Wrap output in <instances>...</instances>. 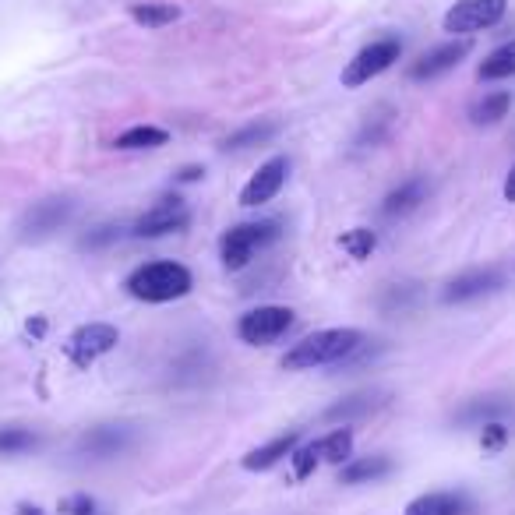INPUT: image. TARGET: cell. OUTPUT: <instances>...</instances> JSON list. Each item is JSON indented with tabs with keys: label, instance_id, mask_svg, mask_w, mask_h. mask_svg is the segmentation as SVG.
Returning <instances> with one entry per match:
<instances>
[{
	"label": "cell",
	"instance_id": "6da1fadb",
	"mask_svg": "<svg viewBox=\"0 0 515 515\" xmlns=\"http://www.w3.org/2000/svg\"><path fill=\"white\" fill-rule=\"evenodd\" d=\"M364 346V332L360 329H321L293 343L286 350L283 371H314V367H343L353 353Z\"/></svg>",
	"mask_w": 515,
	"mask_h": 515
},
{
	"label": "cell",
	"instance_id": "7a4b0ae2",
	"mask_svg": "<svg viewBox=\"0 0 515 515\" xmlns=\"http://www.w3.org/2000/svg\"><path fill=\"white\" fill-rule=\"evenodd\" d=\"M124 286L131 297L145 300V304H170V300H180L191 293L195 276L180 262H149V265H138V269L127 276Z\"/></svg>",
	"mask_w": 515,
	"mask_h": 515
},
{
	"label": "cell",
	"instance_id": "3957f363",
	"mask_svg": "<svg viewBox=\"0 0 515 515\" xmlns=\"http://www.w3.org/2000/svg\"><path fill=\"white\" fill-rule=\"evenodd\" d=\"M283 237V226L276 219H262V223H240V226H230V230L219 237V258L230 272H240L251 265V258L262 247L276 244Z\"/></svg>",
	"mask_w": 515,
	"mask_h": 515
},
{
	"label": "cell",
	"instance_id": "277c9868",
	"mask_svg": "<svg viewBox=\"0 0 515 515\" xmlns=\"http://www.w3.org/2000/svg\"><path fill=\"white\" fill-rule=\"evenodd\" d=\"M399 57H403V39H399V36L374 39V43H367L357 57L346 60V68H343V75H339V82H343V89H360V85H367L371 78L385 75V71H389Z\"/></svg>",
	"mask_w": 515,
	"mask_h": 515
},
{
	"label": "cell",
	"instance_id": "5b68a950",
	"mask_svg": "<svg viewBox=\"0 0 515 515\" xmlns=\"http://www.w3.org/2000/svg\"><path fill=\"white\" fill-rule=\"evenodd\" d=\"M293 321H297V314H293L290 307L262 304V307H251L247 314H240L237 336H240V343H247V346H269L293 329Z\"/></svg>",
	"mask_w": 515,
	"mask_h": 515
},
{
	"label": "cell",
	"instance_id": "8992f818",
	"mask_svg": "<svg viewBox=\"0 0 515 515\" xmlns=\"http://www.w3.org/2000/svg\"><path fill=\"white\" fill-rule=\"evenodd\" d=\"M508 11V0H459L445 11L441 25H445L448 36L470 39L473 32H484L491 25H498Z\"/></svg>",
	"mask_w": 515,
	"mask_h": 515
},
{
	"label": "cell",
	"instance_id": "52a82bcc",
	"mask_svg": "<svg viewBox=\"0 0 515 515\" xmlns=\"http://www.w3.org/2000/svg\"><path fill=\"white\" fill-rule=\"evenodd\" d=\"M191 226V209L180 195H163L152 209H145L138 216V223L131 226V233L142 240H156L166 237V233H180Z\"/></svg>",
	"mask_w": 515,
	"mask_h": 515
},
{
	"label": "cell",
	"instance_id": "ba28073f",
	"mask_svg": "<svg viewBox=\"0 0 515 515\" xmlns=\"http://www.w3.org/2000/svg\"><path fill=\"white\" fill-rule=\"evenodd\" d=\"M120 332L106 321H89V325H78L68 339V360L75 367H92L99 357H106L110 350H117Z\"/></svg>",
	"mask_w": 515,
	"mask_h": 515
},
{
	"label": "cell",
	"instance_id": "9c48e42d",
	"mask_svg": "<svg viewBox=\"0 0 515 515\" xmlns=\"http://www.w3.org/2000/svg\"><path fill=\"white\" fill-rule=\"evenodd\" d=\"M71 216H75V202L71 198H43V202H36L18 219V237L43 240L50 233H57L60 226H68Z\"/></svg>",
	"mask_w": 515,
	"mask_h": 515
},
{
	"label": "cell",
	"instance_id": "30bf717a",
	"mask_svg": "<svg viewBox=\"0 0 515 515\" xmlns=\"http://www.w3.org/2000/svg\"><path fill=\"white\" fill-rule=\"evenodd\" d=\"M508 279L498 265H487V269H470L463 276H456L452 283L441 290V304H470V300L491 297V293L505 290Z\"/></svg>",
	"mask_w": 515,
	"mask_h": 515
},
{
	"label": "cell",
	"instance_id": "8fae6325",
	"mask_svg": "<svg viewBox=\"0 0 515 515\" xmlns=\"http://www.w3.org/2000/svg\"><path fill=\"white\" fill-rule=\"evenodd\" d=\"M286 173H290V159L272 156L269 163L258 166V173H254V177L240 187V205H244V209H258V205L272 202V198L283 191Z\"/></svg>",
	"mask_w": 515,
	"mask_h": 515
},
{
	"label": "cell",
	"instance_id": "7c38bea8",
	"mask_svg": "<svg viewBox=\"0 0 515 515\" xmlns=\"http://www.w3.org/2000/svg\"><path fill=\"white\" fill-rule=\"evenodd\" d=\"M473 50L470 39H452V43H441L434 50H427L420 60L410 64V82H434V78L448 75L452 68L463 64V57Z\"/></svg>",
	"mask_w": 515,
	"mask_h": 515
},
{
	"label": "cell",
	"instance_id": "4fadbf2b",
	"mask_svg": "<svg viewBox=\"0 0 515 515\" xmlns=\"http://www.w3.org/2000/svg\"><path fill=\"white\" fill-rule=\"evenodd\" d=\"M131 445H135V431L124 424H99L82 434V452H89V456L96 459L120 456V452H127Z\"/></svg>",
	"mask_w": 515,
	"mask_h": 515
},
{
	"label": "cell",
	"instance_id": "5bb4252c",
	"mask_svg": "<svg viewBox=\"0 0 515 515\" xmlns=\"http://www.w3.org/2000/svg\"><path fill=\"white\" fill-rule=\"evenodd\" d=\"M297 445H300V431H286V434H279V438L265 441V445L251 448V452L240 459V466H244L247 473H265L276 463H283V459H290Z\"/></svg>",
	"mask_w": 515,
	"mask_h": 515
},
{
	"label": "cell",
	"instance_id": "9a60e30c",
	"mask_svg": "<svg viewBox=\"0 0 515 515\" xmlns=\"http://www.w3.org/2000/svg\"><path fill=\"white\" fill-rule=\"evenodd\" d=\"M420 202H427V180L424 177H413L406 180V184H399L396 191H389L385 195V202H381V216H410L413 209H420Z\"/></svg>",
	"mask_w": 515,
	"mask_h": 515
},
{
	"label": "cell",
	"instance_id": "2e32d148",
	"mask_svg": "<svg viewBox=\"0 0 515 515\" xmlns=\"http://www.w3.org/2000/svg\"><path fill=\"white\" fill-rule=\"evenodd\" d=\"M466 498L459 491H427L406 505L403 515H463Z\"/></svg>",
	"mask_w": 515,
	"mask_h": 515
},
{
	"label": "cell",
	"instance_id": "e0dca14e",
	"mask_svg": "<svg viewBox=\"0 0 515 515\" xmlns=\"http://www.w3.org/2000/svg\"><path fill=\"white\" fill-rule=\"evenodd\" d=\"M276 135H279V120L262 117V120H254V124L240 127V131H233V135H226L223 142H219V149H223V152H244V149H251V145L272 142Z\"/></svg>",
	"mask_w": 515,
	"mask_h": 515
},
{
	"label": "cell",
	"instance_id": "ac0fdd59",
	"mask_svg": "<svg viewBox=\"0 0 515 515\" xmlns=\"http://www.w3.org/2000/svg\"><path fill=\"white\" fill-rule=\"evenodd\" d=\"M166 142H170V131H163V127H156V124H135V127H127V131H120V135L113 138V149H120V152L163 149Z\"/></svg>",
	"mask_w": 515,
	"mask_h": 515
},
{
	"label": "cell",
	"instance_id": "d6986e66",
	"mask_svg": "<svg viewBox=\"0 0 515 515\" xmlns=\"http://www.w3.org/2000/svg\"><path fill=\"white\" fill-rule=\"evenodd\" d=\"M392 473V459L389 456H364V459H350L339 473L343 484H374V480L389 477Z\"/></svg>",
	"mask_w": 515,
	"mask_h": 515
},
{
	"label": "cell",
	"instance_id": "ffe728a7",
	"mask_svg": "<svg viewBox=\"0 0 515 515\" xmlns=\"http://www.w3.org/2000/svg\"><path fill=\"white\" fill-rule=\"evenodd\" d=\"M515 75V39L512 43H501L498 50H491L484 57V64L477 68L480 82H505Z\"/></svg>",
	"mask_w": 515,
	"mask_h": 515
},
{
	"label": "cell",
	"instance_id": "44dd1931",
	"mask_svg": "<svg viewBox=\"0 0 515 515\" xmlns=\"http://www.w3.org/2000/svg\"><path fill=\"white\" fill-rule=\"evenodd\" d=\"M131 22L145 25V29H166L180 18L177 4H159V0H145V4H131Z\"/></svg>",
	"mask_w": 515,
	"mask_h": 515
},
{
	"label": "cell",
	"instance_id": "7402d4cb",
	"mask_svg": "<svg viewBox=\"0 0 515 515\" xmlns=\"http://www.w3.org/2000/svg\"><path fill=\"white\" fill-rule=\"evenodd\" d=\"M314 445H318L321 463L346 466V463H350V456H353V431L343 424V427H339V431L325 434V438H318V441H314Z\"/></svg>",
	"mask_w": 515,
	"mask_h": 515
},
{
	"label": "cell",
	"instance_id": "603a6c76",
	"mask_svg": "<svg viewBox=\"0 0 515 515\" xmlns=\"http://www.w3.org/2000/svg\"><path fill=\"white\" fill-rule=\"evenodd\" d=\"M378 406H385V399L371 396V392H360V396H350V399H343V403L329 406V410H325V420H332V424H339V420H343V424H350V420L374 413Z\"/></svg>",
	"mask_w": 515,
	"mask_h": 515
},
{
	"label": "cell",
	"instance_id": "cb8c5ba5",
	"mask_svg": "<svg viewBox=\"0 0 515 515\" xmlns=\"http://www.w3.org/2000/svg\"><path fill=\"white\" fill-rule=\"evenodd\" d=\"M508 110H512V96H508V92H487V96L470 110V117H473V124L491 127V124H498V120H505Z\"/></svg>",
	"mask_w": 515,
	"mask_h": 515
},
{
	"label": "cell",
	"instance_id": "d4e9b609",
	"mask_svg": "<svg viewBox=\"0 0 515 515\" xmlns=\"http://www.w3.org/2000/svg\"><path fill=\"white\" fill-rule=\"evenodd\" d=\"M512 410V403H498V399H470L463 410L456 413L459 424H487V420H498L501 413Z\"/></svg>",
	"mask_w": 515,
	"mask_h": 515
},
{
	"label": "cell",
	"instance_id": "484cf974",
	"mask_svg": "<svg viewBox=\"0 0 515 515\" xmlns=\"http://www.w3.org/2000/svg\"><path fill=\"white\" fill-rule=\"evenodd\" d=\"M339 247H343L350 258L364 262V258H371L374 254V247H378V233L367 230V226H353V230H346L343 237H339Z\"/></svg>",
	"mask_w": 515,
	"mask_h": 515
},
{
	"label": "cell",
	"instance_id": "4316f807",
	"mask_svg": "<svg viewBox=\"0 0 515 515\" xmlns=\"http://www.w3.org/2000/svg\"><path fill=\"white\" fill-rule=\"evenodd\" d=\"M39 445V434L29 427H0V456H22Z\"/></svg>",
	"mask_w": 515,
	"mask_h": 515
},
{
	"label": "cell",
	"instance_id": "83f0119b",
	"mask_svg": "<svg viewBox=\"0 0 515 515\" xmlns=\"http://www.w3.org/2000/svg\"><path fill=\"white\" fill-rule=\"evenodd\" d=\"M508 427L501 424V420H487V424H480V448H484V456H498V452H505L508 445Z\"/></svg>",
	"mask_w": 515,
	"mask_h": 515
},
{
	"label": "cell",
	"instance_id": "f1b7e54d",
	"mask_svg": "<svg viewBox=\"0 0 515 515\" xmlns=\"http://www.w3.org/2000/svg\"><path fill=\"white\" fill-rule=\"evenodd\" d=\"M290 463H293V477H297V480H307L314 470H318V463H321L318 445H314V441H307V445H297V448H293Z\"/></svg>",
	"mask_w": 515,
	"mask_h": 515
},
{
	"label": "cell",
	"instance_id": "f546056e",
	"mask_svg": "<svg viewBox=\"0 0 515 515\" xmlns=\"http://www.w3.org/2000/svg\"><path fill=\"white\" fill-rule=\"evenodd\" d=\"M413 300H417V286H389L378 304H381V311L392 314V311H406V307H413Z\"/></svg>",
	"mask_w": 515,
	"mask_h": 515
},
{
	"label": "cell",
	"instance_id": "4dcf8cb0",
	"mask_svg": "<svg viewBox=\"0 0 515 515\" xmlns=\"http://www.w3.org/2000/svg\"><path fill=\"white\" fill-rule=\"evenodd\" d=\"M117 237H120L117 226H96V230H89L78 240V247H82V251H103V247H110Z\"/></svg>",
	"mask_w": 515,
	"mask_h": 515
},
{
	"label": "cell",
	"instance_id": "1f68e13d",
	"mask_svg": "<svg viewBox=\"0 0 515 515\" xmlns=\"http://www.w3.org/2000/svg\"><path fill=\"white\" fill-rule=\"evenodd\" d=\"M60 515H99V505L92 494H71L57 505Z\"/></svg>",
	"mask_w": 515,
	"mask_h": 515
},
{
	"label": "cell",
	"instance_id": "d6a6232c",
	"mask_svg": "<svg viewBox=\"0 0 515 515\" xmlns=\"http://www.w3.org/2000/svg\"><path fill=\"white\" fill-rule=\"evenodd\" d=\"M25 332H29L32 339H43L46 336V318H43V314H36V318L25 321Z\"/></svg>",
	"mask_w": 515,
	"mask_h": 515
},
{
	"label": "cell",
	"instance_id": "836d02e7",
	"mask_svg": "<svg viewBox=\"0 0 515 515\" xmlns=\"http://www.w3.org/2000/svg\"><path fill=\"white\" fill-rule=\"evenodd\" d=\"M205 170L202 166H184V170L177 173V184H195V180H202Z\"/></svg>",
	"mask_w": 515,
	"mask_h": 515
},
{
	"label": "cell",
	"instance_id": "e575fe53",
	"mask_svg": "<svg viewBox=\"0 0 515 515\" xmlns=\"http://www.w3.org/2000/svg\"><path fill=\"white\" fill-rule=\"evenodd\" d=\"M505 202L515 205V166L508 170V177H505Z\"/></svg>",
	"mask_w": 515,
	"mask_h": 515
},
{
	"label": "cell",
	"instance_id": "d590c367",
	"mask_svg": "<svg viewBox=\"0 0 515 515\" xmlns=\"http://www.w3.org/2000/svg\"><path fill=\"white\" fill-rule=\"evenodd\" d=\"M15 515H46L39 505H29V501H22V505L15 508Z\"/></svg>",
	"mask_w": 515,
	"mask_h": 515
}]
</instances>
